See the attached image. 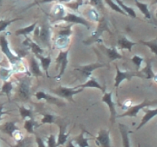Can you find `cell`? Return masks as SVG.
Wrapping results in <instances>:
<instances>
[{"label": "cell", "mask_w": 157, "mask_h": 147, "mask_svg": "<svg viewBox=\"0 0 157 147\" xmlns=\"http://www.w3.org/2000/svg\"><path fill=\"white\" fill-rule=\"evenodd\" d=\"M82 90V88L80 89V90H76L75 87H74V88H68V87H59L58 89L55 90V93L58 95V96H61V97L68 99V98H71V96H73L74 95L81 92Z\"/></svg>", "instance_id": "obj_5"}, {"label": "cell", "mask_w": 157, "mask_h": 147, "mask_svg": "<svg viewBox=\"0 0 157 147\" xmlns=\"http://www.w3.org/2000/svg\"><path fill=\"white\" fill-rule=\"evenodd\" d=\"M70 136V133H67L66 130V127L64 126H59V133H58V137L57 139V145H64L68 142V137Z\"/></svg>", "instance_id": "obj_11"}, {"label": "cell", "mask_w": 157, "mask_h": 147, "mask_svg": "<svg viewBox=\"0 0 157 147\" xmlns=\"http://www.w3.org/2000/svg\"><path fill=\"white\" fill-rule=\"evenodd\" d=\"M35 26H36V23H34V24H32V25L28 26V27L25 28L19 29V30H18L16 32H15V35H28V34L31 33V32H32V31L34 30V28H35Z\"/></svg>", "instance_id": "obj_30"}, {"label": "cell", "mask_w": 157, "mask_h": 147, "mask_svg": "<svg viewBox=\"0 0 157 147\" xmlns=\"http://www.w3.org/2000/svg\"><path fill=\"white\" fill-rule=\"evenodd\" d=\"M0 45H1L2 51L3 53L6 55V57H7L8 59L10 61V62L14 64V63H15L18 59H19L18 57L15 56V55H12L10 49H9V42H8V41L6 40V38H5L4 36H2L1 38H0Z\"/></svg>", "instance_id": "obj_6"}, {"label": "cell", "mask_w": 157, "mask_h": 147, "mask_svg": "<svg viewBox=\"0 0 157 147\" xmlns=\"http://www.w3.org/2000/svg\"><path fill=\"white\" fill-rule=\"evenodd\" d=\"M120 131H121V136H122L123 145L124 147H131L130 145V133L128 127L124 124H119Z\"/></svg>", "instance_id": "obj_12"}, {"label": "cell", "mask_w": 157, "mask_h": 147, "mask_svg": "<svg viewBox=\"0 0 157 147\" xmlns=\"http://www.w3.org/2000/svg\"><path fill=\"white\" fill-rule=\"evenodd\" d=\"M152 64H153L152 60H147V62H146V67L140 71V73L144 75V78H146V79H154L156 74L153 72Z\"/></svg>", "instance_id": "obj_14"}, {"label": "cell", "mask_w": 157, "mask_h": 147, "mask_svg": "<svg viewBox=\"0 0 157 147\" xmlns=\"http://www.w3.org/2000/svg\"><path fill=\"white\" fill-rule=\"evenodd\" d=\"M35 96H36L37 100H45L48 101V102H53L56 103L58 101V100L55 99L53 96H50L48 93H44V91H38L35 93Z\"/></svg>", "instance_id": "obj_25"}, {"label": "cell", "mask_w": 157, "mask_h": 147, "mask_svg": "<svg viewBox=\"0 0 157 147\" xmlns=\"http://www.w3.org/2000/svg\"><path fill=\"white\" fill-rule=\"evenodd\" d=\"M131 61L132 62L136 65V67H137V70H139V69L141 67V65H142V63L144 62V58H142V57L135 55L134 56L131 58Z\"/></svg>", "instance_id": "obj_32"}, {"label": "cell", "mask_w": 157, "mask_h": 147, "mask_svg": "<svg viewBox=\"0 0 157 147\" xmlns=\"http://www.w3.org/2000/svg\"><path fill=\"white\" fill-rule=\"evenodd\" d=\"M66 147H77V146L75 145V144L71 140V141H68V142L66 143Z\"/></svg>", "instance_id": "obj_39"}, {"label": "cell", "mask_w": 157, "mask_h": 147, "mask_svg": "<svg viewBox=\"0 0 157 147\" xmlns=\"http://www.w3.org/2000/svg\"><path fill=\"white\" fill-rule=\"evenodd\" d=\"M18 93L22 100H28L30 97V86L29 81H23L18 87Z\"/></svg>", "instance_id": "obj_9"}, {"label": "cell", "mask_w": 157, "mask_h": 147, "mask_svg": "<svg viewBox=\"0 0 157 147\" xmlns=\"http://www.w3.org/2000/svg\"><path fill=\"white\" fill-rule=\"evenodd\" d=\"M30 140L31 139L29 137L22 138V139L17 140V143L15 145H12V147H29V145L32 142V141Z\"/></svg>", "instance_id": "obj_29"}, {"label": "cell", "mask_w": 157, "mask_h": 147, "mask_svg": "<svg viewBox=\"0 0 157 147\" xmlns=\"http://www.w3.org/2000/svg\"><path fill=\"white\" fill-rule=\"evenodd\" d=\"M75 87L76 89H78V87H81L82 89L90 87V88H98V89H100V90H103L102 87L100 85V84L98 82V81L94 77H90L88 81H87L85 84H81V85L78 86V87Z\"/></svg>", "instance_id": "obj_19"}, {"label": "cell", "mask_w": 157, "mask_h": 147, "mask_svg": "<svg viewBox=\"0 0 157 147\" xmlns=\"http://www.w3.org/2000/svg\"><path fill=\"white\" fill-rule=\"evenodd\" d=\"M153 80H154L155 81H156V82H157V74H155V77H154V79H153Z\"/></svg>", "instance_id": "obj_43"}, {"label": "cell", "mask_w": 157, "mask_h": 147, "mask_svg": "<svg viewBox=\"0 0 157 147\" xmlns=\"http://www.w3.org/2000/svg\"><path fill=\"white\" fill-rule=\"evenodd\" d=\"M46 144H47V147H58V145H57V140L55 135L50 134L48 136Z\"/></svg>", "instance_id": "obj_31"}, {"label": "cell", "mask_w": 157, "mask_h": 147, "mask_svg": "<svg viewBox=\"0 0 157 147\" xmlns=\"http://www.w3.org/2000/svg\"><path fill=\"white\" fill-rule=\"evenodd\" d=\"M0 95H1V93H0Z\"/></svg>", "instance_id": "obj_46"}, {"label": "cell", "mask_w": 157, "mask_h": 147, "mask_svg": "<svg viewBox=\"0 0 157 147\" xmlns=\"http://www.w3.org/2000/svg\"><path fill=\"white\" fill-rule=\"evenodd\" d=\"M106 2H107L108 3V4H109V6H110V7H111L112 9H113V10L117 11V12H120V13L124 14V12H123V11L121 10V9H120V8H119V6H117L116 4H114V3H113V2L111 1V0H106Z\"/></svg>", "instance_id": "obj_37"}, {"label": "cell", "mask_w": 157, "mask_h": 147, "mask_svg": "<svg viewBox=\"0 0 157 147\" xmlns=\"http://www.w3.org/2000/svg\"><path fill=\"white\" fill-rule=\"evenodd\" d=\"M85 133L86 131H83L79 136L71 139V141L78 147H90V144H89V140L90 139V138H87Z\"/></svg>", "instance_id": "obj_10"}, {"label": "cell", "mask_w": 157, "mask_h": 147, "mask_svg": "<svg viewBox=\"0 0 157 147\" xmlns=\"http://www.w3.org/2000/svg\"><path fill=\"white\" fill-rule=\"evenodd\" d=\"M118 44L121 46V49H126V50H128L129 51H132V47L134 45H136V43L133 42V41H130L127 38H126L125 37L124 38H122L121 39L119 40L118 41Z\"/></svg>", "instance_id": "obj_20"}, {"label": "cell", "mask_w": 157, "mask_h": 147, "mask_svg": "<svg viewBox=\"0 0 157 147\" xmlns=\"http://www.w3.org/2000/svg\"><path fill=\"white\" fill-rule=\"evenodd\" d=\"M12 21H9V22H6V23H4V24H1V25H0V32H1L2 30H3V29H5L6 28V26L8 25V24H10L11 22H12Z\"/></svg>", "instance_id": "obj_40"}, {"label": "cell", "mask_w": 157, "mask_h": 147, "mask_svg": "<svg viewBox=\"0 0 157 147\" xmlns=\"http://www.w3.org/2000/svg\"><path fill=\"white\" fill-rule=\"evenodd\" d=\"M135 2H136V6L139 8V9L141 11V12L144 15V16H145L147 19H150V18H151V14H150V10H149L148 5L146 4V3L140 2H139L138 0H136Z\"/></svg>", "instance_id": "obj_22"}, {"label": "cell", "mask_w": 157, "mask_h": 147, "mask_svg": "<svg viewBox=\"0 0 157 147\" xmlns=\"http://www.w3.org/2000/svg\"><path fill=\"white\" fill-rule=\"evenodd\" d=\"M2 130L5 133L9 135V136L14 137L15 133L19 130V129L17 126L16 123L14 122V121H9V122H7L5 124L3 128L2 129Z\"/></svg>", "instance_id": "obj_15"}, {"label": "cell", "mask_w": 157, "mask_h": 147, "mask_svg": "<svg viewBox=\"0 0 157 147\" xmlns=\"http://www.w3.org/2000/svg\"><path fill=\"white\" fill-rule=\"evenodd\" d=\"M12 74V70L10 69L2 68L0 70V77L3 80H7Z\"/></svg>", "instance_id": "obj_36"}, {"label": "cell", "mask_w": 157, "mask_h": 147, "mask_svg": "<svg viewBox=\"0 0 157 147\" xmlns=\"http://www.w3.org/2000/svg\"><path fill=\"white\" fill-rule=\"evenodd\" d=\"M35 141H36V143L38 147H47V145L45 144L44 141L43 140V139L41 137H40L39 136L36 135V138H35Z\"/></svg>", "instance_id": "obj_38"}, {"label": "cell", "mask_w": 157, "mask_h": 147, "mask_svg": "<svg viewBox=\"0 0 157 147\" xmlns=\"http://www.w3.org/2000/svg\"><path fill=\"white\" fill-rule=\"evenodd\" d=\"M19 112H20V115L22 117V119H32L33 118V112L31 109L28 108V107H21L19 108Z\"/></svg>", "instance_id": "obj_28"}, {"label": "cell", "mask_w": 157, "mask_h": 147, "mask_svg": "<svg viewBox=\"0 0 157 147\" xmlns=\"http://www.w3.org/2000/svg\"><path fill=\"white\" fill-rule=\"evenodd\" d=\"M96 143L100 147H111L110 131L106 130H101L95 138Z\"/></svg>", "instance_id": "obj_3"}, {"label": "cell", "mask_w": 157, "mask_h": 147, "mask_svg": "<svg viewBox=\"0 0 157 147\" xmlns=\"http://www.w3.org/2000/svg\"><path fill=\"white\" fill-rule=\"evenodd\" d=\"M64 19L67 20V21H71V22H74V23H78V24H82L84 25L87 26L88 27V23L84 20L83 18H81V17H78L75 15H72V14H69L68 15L64 18Z\"/></svg>", "instance_id": "obj_23"}, {"label": "cell", "mask_w": 157, "mask_h": 147, "mask_svg": "<svg viewBox=\"0 0 157 147\" xmlns=\"http://www.w3.org/2000/svg\"><path fill=\"white\" fill-rule=\"evenodd\" d=\"M117 2L119 3L120 6H121V7H122L123 9H124V10H125L126 12H127V13H128L129 15H130V16L133 17V18H136V12H135V11L133 10V9H132V8L127 7V6H125V5H124V3L120 1V0H117Z\"/></svg>", "instance_id": "obj_33"}, {"label": "cell", "mask_w": 157, "mask_h": 147, "mask_svg": "<svg viewBox=\"0 0 157 147\" xmlns=\"http://www.w3.org/2000/svg\"><path fill=\"white\" fill-rule=\"evenodd\" d=\"M116 69H117V76L114 79L115 87H119V85L121 84V83L125 79L130 80L132 77H134V76L140 77H144V75H143L140 72H138V73H130V72L121 71V70L119 69V67H118L117 65H116Z\"/></svg>", "instance_id": "obj_2"}, {"label": "cell", "mask_w": 157, "mask_h": 147, "mask_svg": "<svg viewBox=\"0 0 157 147\" xmlns=\"http://www.w3.org/2000/svg\"><path fill=\"white\" fill-rule=\"evenodd\" d=\"M153 104H157V100L150 101L148 100H144V102L141 103V104H136V105L133 106V107H131L130 108H129L127 111H126L125 113H124L123 114L120 115V116H117V118L125 117V116H128V117H136L141 110H143V109L146 108V107H147L153 105Z\"/></svg>", "instance_id": "obj_1"}, {"label": "cell", "mask_w": 157, "mask_h": 147, "mask_svg": "<svg viewBox=\"0 0 157 147\" xmlns=\"http://www.w3.org/2000/svg\"><path fill=\"white\" fill-rule=\"evenodd\" d=\"M107 54L108 58L110 59V61H114V60L123 58L122 55L117 51V48H115V47H109V48H107Z\"/></svg>", "instance_id": "obj_24"}, {"label": "cell", "mask_w": 157, "mask_h": 147, "mask_svg": "<svg viewBox=\"0 0 157 147\" xmlns=\"http://www.w3.org/2000/svg\"><path fill=\"white\" fill-rule=\"evenodd\" d=\"M37 58L40 60L41 61V65L42 67V70L45 72L46 74H48V71L49 67H50L51 64H52V56L51 55H48V56H43L42 55H38L37 56Z\"/></svg>", "instance_id": "obj_18"}, {"label": "cell", "mask_w": 157, "mask_h": 147, "mask_svg": "<svg viewBox=\"0 0 157 147\" xmlns=\"http://www.w3.org/2000/svg\"><path fill=\"white\" fill-rule=\"evenodd\" d=\"M23 127H24V129L28 133L33 134V133H35V130L37 127V123L36 121L34 120L33 118H32V119H28L25 122L24 126Z\"/></svg>", "instance_id": "obj_21"}, {"label": "cell", "mask_w": 157, "mask_h": 147, "mask_svg": "<svg viewBox=\"0 0 157 147\" xmlns=\"http://www.w3.org/2000/svg\"><path fill=\"white\" fill-rule=\"evenodd\" d=\"M144 112H145V115L143 116L140 123L136 127V130H139L140 129L142 128L147 123L150 122L152 119H153L155 116H157V108L152 109V110L151 109L144 108Z\"/></svg>", "instance_id": "obj_8"}, {"label": "cell", "mask_w": 157, "mask_h": 147, "mask_svg": "<svg viewBox=\"0 0 157 147\" xmlns=\"http://www.w3.org/2000/svg\"><path fill=\"white\" fill-rule=\"evenodd\" d=\"M68 52L69 49H67V51H61L58 55V58H57V63L61 64V71H60L59 74L57 77L58 78H61V76L64 74V71H65L67 63H68Z\"/></svg>", "instance_id": "obj_7"}, {"label": "cell", "mask_w": 157, "mask_h": 147, "mask_svg": "<svg viewBox=\"0 0 157 147\" xmlns=\"http://www.w3.org/2000/svg\"><path fill=\"white\" fill-rule=\"evenodd\" d=\"M105 64H99V63H95V64H88V65L84 66V67H81V68L77 69L78 70L81 71L84 76L87 77H90V75H91V73L95 70V69H98L99 67H102Z\"/></svg>", "instance_id": "obj_13"}, {"label": "cell", "mask_w": 157, "mask_h": 147, "mask_svg": "<svg viewBox=\"0 0 157 147\" xmlns=\"http://www.w3.org/2000/svg\"><path fill=\"white\" fill-rule=\"evenodd\" d=\"M25 45L27 46L28 47L31 49L32 52L35 54L36 56H38V55H42L43 53H44V50L40 47L39 44H38L37 43L33 42V41H31L29 38H26V40L25 41Z\"/></svg>", "instance_id": "obj_16"}, {"label": "cell", "mask_w": 157, "mask_h": 147, "mask_svg": "<svg viewBox=\"0 0 157 147\" xmlns=\"http://www.w3.org/2000/svg\"><path fill=\"white\" fill-rule=\"evenodd\" d=\"M2 2V0H0V2Z\"/></svg>", "instance_id": "obj_45"}, {"label": "cell", "mask_w": 157, "mask_h": 147, "mask_svg": "<svg viewBox=\"0 0 157 147\" xmlns=\"http://www.w3.org/2000/svg\"><path fill=\"white\" fill-rule=\"evenodd\" d=\"M140 42L142 43L143 44L147 46V47H148L150 49L152 53H153L156 56H157V37L155 39L151 40V41H141Z\"/></svg>", "instance_id": "obj_26"}, {"label": "cell", "mask_w": 157, "mask_h": 147, "mask_svg": "<svg viewBox=\"0 0 157 147\" xmlns=\"http://www.w3.org/2000/svg\"><path fill=\"white\" fill-rule=\"evenodd\" d=\"M12 88H13L12 84L11 82H9V81H8V82H6L4 84V85H3L2 87V91L4 93H6V94H7L8 96H9L11 92H12Z\"/></svg>", "instance_id": "obj_35"}, {"label": "cell", "mask_w": 157, "mask_h": 147, "mask_svg": "<svg viewBox=\"0 0 157 147\" xmlns=\"http://www.w3.org/2000/svg\"><path fill=\"white\" fill-rule=\"evenodd\" d=\"M49 37H50V35H49V30L45 27H43L41 28V30L40 31L39 34V38L41 39V41H42L43 44H49Z\"/></svg>", "instance_id": "obj_27"}, {"label": "cell", "mask_w": 157, "mask_h": 147, "mask_svg": "<svg viewBox=\"0 0 157 147\" xmlns=\"http://www.w3.org/2000/svg\"><path fill=\"white\" fill-rule=\"evenodd\" d=\"M112 95H113V92H104V96L102 97V101L103 102L106 103L107 104V106L110 108V114H111V118H110V120L113 121V119H115L117 118V114H116V108H115V103L113 101V97H112Z\"/></svg>", "instance_id": "obj_4"}, {"label": "cell", "mask_w": 157, "mask_h": 147, "mask_svg": "<svg viewBox=\"0 0 157 147\" xmlns=\"http://www.w3.org/2000/svg\"><path fill=\"white\" fill-rule=\"evenodd\" d=\"M157 3V0H153V3H152V4H156Z\"/></svg>", "instance_id": "obj_44"}, {"label": "cell", "mask_w": 157, "mask_h": 147, "mask_svg": "<svg viewBox=\"0 0 157 147\" xmlns=\"http://www.w3.org/2000/svg\"><path fill=\"white\" fill-rule=\"evenodd\" d=\"M94 3L97 6H101V0H92Z\"/></svg>", "instance_id": "obj_41"}, {"label": "cell", "mask_w": 157, "mask_h": 147, "mask_svg": "<svg viewBox=\"0 0 157 147\" xmlns=\"http://www.w3.org/2000/svg\"><path fill=\"white\" fill-rule=\"evenodd\" d=\"M30 70L31 73L35 77H41L43 75L39 64L34 57H32L30 59Z\"/></svg>", "instance_id": "obj_17"}, {"label": "cell", "mask_w": 157, "mask_h": 147, "mask_svg": "<svg viewBox=\"0 0 157 147\" xmlns=\"http://www.w3.org/2000/svg\"><path fill=\"white\" fill-rule=\"evenodd\" d=\"M55 122V116L52 114H45L44 115L43 118L41 119V123L42 124H52Z\"/></svg>", "instance_id": "obj_34"}, {"label": "cell", "mask_w": 157, "mask_h": 147, "mask_svg": "<svg viewBox=\"0 0 157 147\" xmlns=\"http://www.w3.org/2000/svg\"><path fill=\"white\" fill-rule=\"evenodd\" d=\"M4 112H3V106H1L0 107V119H1L2 118V115L4 114Z\"/></svg>", "instance_id": "obj_42"}]
</instances>
